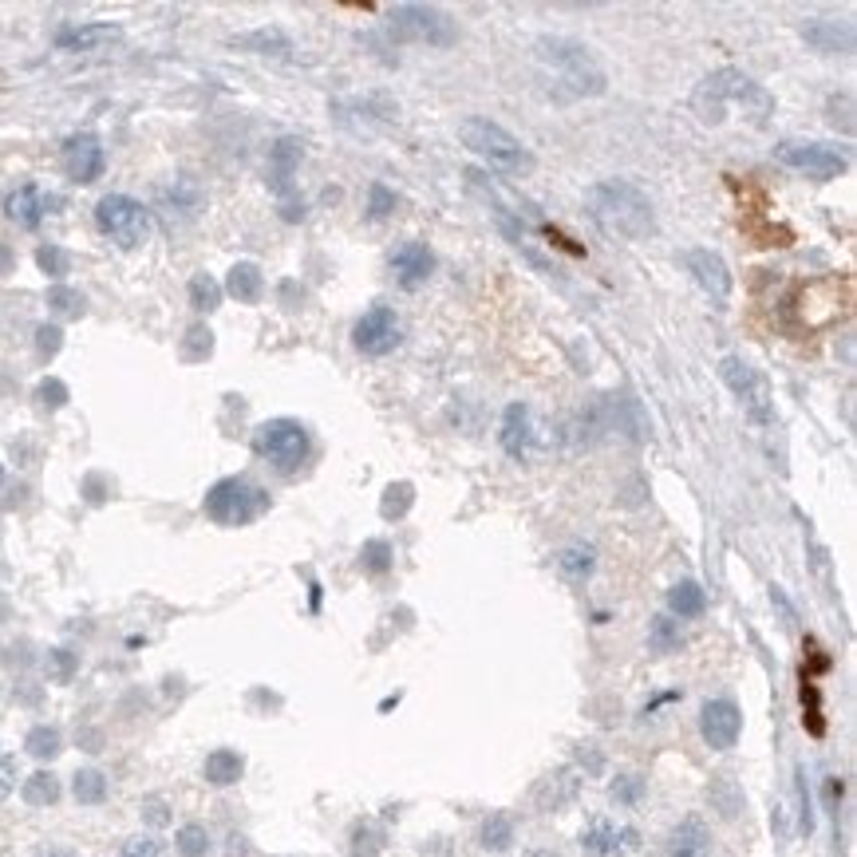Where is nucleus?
Returning <instances> with one entry per match:
<instances>
[{
	"label": "nucleus",
	"instance_id": "f3484780",
	"mask_svg": "<svg viewBox=\"0 0 857 857\" xmlns=\"http://www.w3.org/2000/svg\"><path fill=\"white\" fill-rule=\"evenodd\" d=\"M391 269H395V277H399L403 289H419L435 273V253L423 241H403L391 253Z\"/></svg>",
	"mask_w": 857,
	"mask_h": 857
},
{
	"label": "nucleus",
	"instance_id": "5701e85b",
	"mask_svg": "<svg viewBox=\"0 0 857 857\" xmlns=\"http://www.w3.org/2000/svg\"><path fill=\"white\" fill-rule=\"evenodd\" d=\"M202 775H206L210 786H234V782H241V775H245V759H241L237 751H230V747L210 751V759H206Z\"/></svg>",
	"mask_w": 857,
	"mask_h": 857
},
{
	"label": "nucleus",
	"instance_id": "5fc2aeb1",
	"mask_svg": "<svg viewBox=\"0 0 857 857\" xmlns=\"http://www.w3.org/2000/svg\"><path fill=\"white\" fill-rule=\"evenodd\" d=\"M0 486H4V467H0Z\"/></svg>",
	"mask_w": 857,
	"mask_h": 857
},
{
	"label": "nucleus",
	"instance_id": "3c124183",
	"mask_svg": "<svg viewBox=\"0 0 857 857\" xmlns=\"http://www.w3.org/2000/svg\"><path fill=\"white\" fill-rule=\"evenodd\" d=\"M12 265H16L12 249H8V245H0V277H4V273H12Z\"/></svg>",
	"mask_w": 857,
	"mask_h": 857
},
{
	"label": "nucleus",
	"instance_id": "603ef678",
	"mask_svg": "<svg viewBox=\"0 0 857 857\" xmlns=\"http://www.w3.org/2000/svg\"><path fill=\"white\" fill-rule=\"evenodd\" d=\"M36 857H79V854H72V850H44V854Z\"/></svg>",
	"mask_w": 857,
	"mask_h": 857
},
{
	"label": "nucleus",
	"instance_id": "72a5a7b5",
	"mask_svg": "<svg viewBox=\"0 0 857 857\" xmlns=\"http://www.w3.org/2000/svg\"><path fill=\"white\" fill-rule=\"evenodd\" d=\"M48 309L56 312V316L76 320V316H83V309H87V297H83L79 289H68V285H52V289H48Z\"/></svg>",
	"mask_w": 857,
	"mask_h": 857
},
{
	"label": "nucleus",
	"instance_id": "aec40b11",
	"mask_svg": "<svg viewBox=\"0 0 857 857\" xmlns=\"http://www.w3.org/2000/svg\"><path fill=\"white\" fill-rule=\"evenodd\" d=\"M530 435H534V419H530V407L526 403H510L506 415H502V427H498V443L510 459H522L530 451Z\"/></svg>",
	"mask_w": 857,
	"mask_h": 857
},
{
	"label": "nucleus",
	"instance_id": "864d4df0",
	"mask_svg": "<svg viewBox=\"0 0 857 857\" xmlns=\"http://www.w3.org/2000/svg\"><path fill=\"white\" fill-rule=\"evenodd\" d=\"M526 857H553L549 850H534V854H526Z\"/></svg>",
	"mask_w": 857,
	"mask_h": 857
},
{
	"label": "nucleus",
	"instance_id": "a19ab883",
	"mask_svg": "<svg viewBox=\"0 0 857 857\" xmlns=\"http://www.w3.org/2000/svg\"><path fill=\"white\" fill-rule=\"evenodd\" d=\"M76 672H79L76 652H68V648H52V652H48V676H52L56 684H68Z\"/></svg>",
	"mask_w": 857,
	"mask_h": 857
},
{
	"label": "nucleus",
	"instance_id": "dca6fc26",
	"mask_svg": "<svg viewBox=\"0 0 857 857\" xmlns=\"http://www.w3.org/2000/svg\"><path fill=\"white\" fill-rule=\"evenodd\" d=\"M56 206V198H48L40 186H16L8 198H4V214L20 226V230H36L40 222H44V214Z\"/></svg>",
	"mask_w": 857,
	"mask_h": 857
},
{
	"label": "nucleus",
	"instance_id": "79ce46f5",
	"mask_svg": "<svg viewBox=\"0 0 857 857\" xmlns=\"http://www.w3.org/2000/svg\"><path fill=\"white\" fill-rule=\"evenodd\" d=\"M36 265H40L48 277H68L72 257H68L60 245H40V249H36Z\"/></svg>",
	"mask_w": 857,
	"mask_h": 857
},
{
	"label": "nucleus",
	"instance_id": "8fccbe9b",
	"mask_svg": "<svg viewBox=\"0 0 857 857\" xmlns=\"http://www.w3.org/2000/svg\"><path fill=\"white\" fill-rule=\"evenodd\" d=\"M8 786H12V763H8L4 755H0V794H4Z\"/></svg>",
	"mask_w": 857,
	"mask_h": 857
},
{
	"label": "nucleus",
	"instance_id": "4468645a",
	"mask_svg": "<svg viewBox=\"0 0 857 857\" xmlns=\"http://www.w3.org/2000/svg\"><path fill=\"white\" fill-rule=\"evenodd\" d=\"M684 269L696 277V285L711 301L723 305L731 297V269H727V261L719 253H711V249H688L684 253Z\"/></svg>",
	"mask_w": 857,
	"mask_h": 857
},
{
	"label": "nucleus",
	"instance_id": "f257e3e1",
	"mask_svg": "<svg viewBox=\"0 0 857 857\" xmlns=\"http://www.w3.org/2000/svg\"><path fill=\"white\" fill-rule=\"evenodd\" d=\"M538 68H542V83L549 87V95H557V99H585V95L593 99V95H605V87H609L593 52L565 36L538 40Z\"/></svg>",
	"mask_w": 857,
	"mask_h": 857
},
{
	"label": "nucleus",
	"instance_id": "39448f33",
	"mask_svg": "<svg viewBox=\"0 0 857 857\" xmlns=\"http://www.w3.org/2000/svg\"><path fill=\"white\" fill-rule=\"evenodd\" d=\"M253 447H257V455H261L269 467L293 474V470H301L309 463L312 439H309V427L297 423V419H269V423L257 427Z\"/></svg>",
	"mask_w": 857,
	"mask_h": 857
},
{
	"label": "nucleus",
	"instance_id": "4be33fe9",
	"mask_svg": "<svg viewBox=\"0 0 857 857\" xmlns=\"http://www.w3.org/2000/svg\"><path fill=\"white\" fill-rule=\"evenodd\" d=\"M115 36H119V28H115V24H79V28H64V32L56 36V44H60V48H68V52H87V48L111 44Z\"/></svg>",
	"mask_w": 857,
	"mask_h": 857
},
{
	"label": "nucleus",
	"instance_id": "bb28decb",
	"mask_svg": "<svg viewBox=\"0 0 857 857\" xmlns=\"http://www.w3.org/2000/svg\"><path fill=\"white\" fill-rule=\"evenodd\" d=\"M411 506H415V486L411 482H391V486H384V498H380V518L384 522L407 518Z\"/></svg>",
	"mask_w": 857,
	"mask_h": 857
},
{
	"label": "nucleus",
	"instance_id": "7ed1b4c3",
	"mask_svg": "<svg viewBox=\"0 0 857 857\" xmlns=\"http://www.w3.org/2000/svg\"><path fill=\"white\" fill-rule=\"evenodd\" d=\"M692 103L703 115V123H723L727 107H743V115H751V123H767V115L775 111V99L755 79L735 72V68H723V72L703 79Z\"/></svg>",
	"mask_w": 857,
	"mask_h": 857
},
{
	"label": "nucleus",
	"instance_id": "9b49d317",
	"mask_svg": "<svg viewBox=\"0 0 857 857\" xmlns=\"http://www.w3.org/2000/svg\"><path fill=\"white\" fill-rule=\"evenodd\" d=\"M352 340H356V348H360L364 356H388V352H395L399 340H403V328H399L395 309H388V305H372V309L356 320Z\"/></svg>",
	"mask_w": 857,
	"mask_h": 857
},
{
	"label": "nucleus",
	"instance_id": "de8ad7c7",
	"mask_svg": "<svg viewBox=\"0 0 857 857\" xmlns=\"http://www.w3.org/2000/svg\"><path fill=\"white\" fill-rule=\"evenodd\" d=\"M162 854H166L162 842L151 838V834H139V838H131V842L119 850V857H162Z\"/></svg>",
	"mask_w": 857,
	"mask_h": 857
},
{
	"label": "nucleus",
	"instance_id": "a18cd8bd",
	"mask_svg": "<svg viewBox=\"0 0 857 857\" xmlns=\"http://www.w3.org/2000/svg\"><path fill=\"white\" fill-rule=\"evenodd\" d=\"M60 340H64L60 324H40V328H36V352H40L44 360H52V356L60 352Z\"/></svg>",
	"mask_w": 857,
	"mask_h": 857
},
{
	"label": "nucleus",
	"instance_id": "c85d7f7f",
	"mask_svg": "<svg viewBox=\"0 0 857 857\" xmlns=\"http://www.w3.org/2000/svg\"><path fill=\"white\" fill-rule=\"evenodd\" d=\"M24 802L28 806H56L60 802V779L52 775V771H36L32 779L24 782Z\"/></svg>",
	"mask_w": 857,
	"mask_h": 857
},
{
	"label": "nucleus",
	"instance_id": "0eeeda50",
	"mask_svg": "<svg viewBox=\"0 0 857 857\" xmlns=\"http://www.w3.org/2000/svg\"><path fill=\"white\" fill-rule=\"evenodd\" d=\"M391 36L411 40V44H431V48H451L459 40V24L435 8V4H399L388 16Z\"/></svg>",
	"mask_w": 857,
	"mask_h": 857
},
{
	"label": "nucleus",
	"instance_id": "f03ea898",
	"mask_svg": "<svg viewBox=\"0 0 857 857\" xmlns=\"http://www.w3.org/2000/svg\"><path fill=\"white\" fill-rule=\"evenodd\" d=\"M585 202H589L593 222H597L609 237L644 241V237L656 234V210H652L648 194H644L636 182H624V178L597 182V186L585 194Z\"/></svg>",
	"mask_w": 857,
	"mask_h": 857
},
{
	"label": "nucleus",
	"instance_id": "c756f323",
	"mask_svg": "<svg viewBox=\"0 0 857 857\" xmlns=\"http://www.w3.org/2000/svg\"><path fill=\"white\" fill-rule=\"evenodd\" d=\"M72 794H76V802H83V806H99L107 798V775L95 771V767H83V771H76V779H72Z\"/></svg>",
	"mask_w": 857,
	"mask_h": 857
},
{
	"label": "nucleus",
	"instance_id": "ddd939ff",
	"mask_svg": "<svg viewBox=\"0 0 857 857\" xmlns=\"http://www.w3.org/2000/svg\"><path fill=\"white\" fill-rule=\"evenodd\" d=\"M640 846V834L632 826H617L609 818H593L581 830V850L589 857H624Z\"/></svg>",
	"mask_w": 857,
	"mask_h": 857
},
{
	"label": "nucleus",
	"instance_id": "412c9836",
	"mask_svg": "<svg viewBox=\"0 0 857 857\" xmlns=\"http://www.w3.org/2000/svg\"><path fill=\"white\" fill-rule=\"evenodd\" d=\"M222 293H230L241 305H253V301H261V293H265V277H261V269H257L253 261H237L234 269L226 273V289H222Z\"/></svg>",
	"mask_w": 857,
	"mask_h": 857
},
{
	"label": "nucleus",
	"instance_id": "6ab92c4d",
	"mask_svg": "<svg viewBox=\"0 0 857 857\" xmlns=\"http://www.w3.org/2000/svg\"><path fill=\"white\" fill-rule=\"evenodd\" d=\"M707 850H711V830L700 814H688L680 826H672V834L664 842L668 857H707Z\"/></svg>",
	"mask_w": 857,
	"mask_h": 857
},
{
	"label": "nucleus",
	"instance_id": "c03bdc74",
	"mask_svg": "<svg viewBox=\"0 0 857 857\" xmlns=\"http://www.w3.org/2000/svg\"><path fill=\"white\" fill-rule=\"evenodd\" d=\"M613 802H621V806H636L640 798H644V779L640 775H621V779L613 782Z\"/></svg>",
	"mask_w": 857,
	"mask_h": 857
},
{
	"label": "nucleus",
	"instance_id": "7c9ffc66",
	"mask_svg": "<svg viewBox=\"0 0 857 857\" xmlns=\"http://www.w3.org/2000/svg\"><path fill=\"white\" fill-rule=\"evenodd\" d=\"M301 143L297 139H281L277 143V151H273V186L277 190H285L289 186V178H293V170H297V162H301Z\"/></svg>",
	"mask_w": 857,
	"mask_h": 857
},
{
	"label": "nucleus",
	"instance_id": "37998d69",
	"mask_svg": "<svg viewBox=\"0 0 857 857\" xmlns=\"http://www.w3.org/2000/svg\"><path fill=\"white\" fill-rule=\"evenodd\" d=\"M388 214H395V194H391L384 182H372V186H368V218H372V222H384Z\"/></svg>",
	"mask_w": 857,
	"mask_h": 857
},
{
	"label": "nucleus",
	"instance_id": "393cba45",
	"mask_svg": "<svg viewBox=\"0 0 857 857\" xmlns=\"http://www.w3.org/2000/svg\"><path fill=\"white\" fill-rule=\"evenodd\" d=\"M24 751H28L32 759H40V763L56 759V755L64 751V735H60V727H48V723L32 727V731H28V739H24Z\"/></svg>",
	"mask_w": 857,
	"mask_h": 857
},
{
	"label": "nucleus",
	"instance_id": "09e8293b",
	"mask_svg": "<svg viewBox=\"0 0 857 857\" xmlns=\"http://www.w3.org/2000/svg\"><path fill=\"white\" fill-rule=\"evenodd\" d=\"M143 818H147L151 826H166V822H170V810H166V802H158V798H151V802L143 806Z\"/></svg>",
	"mask_w": 857,
	"mask_h": 857
},
{
	"label": "nucleus",
	"instance_id": "a878e982",
	"mask_svg": "<svg viewBox=\"0 0 857 857\" xmlns=\"http://www.w3.org/2000/svg\"><path fill=\"white\" fill-rule=\"evenodd\" d=\"M478 842H482V850H490V854H506V850L514 846V822H510L506 814H490V818L482 822V830H478Z\"/></svg>",
	"mask_w": 857,
	"mask_h": 857
},
{
	"label": "nucleus",
	"instance_id": "9d476101",
	"mask_svg": "<svg viewBox=\"0 0 857 857\" xmlns=\"http://www.w3.org/2000/svg\"><path fill=\"white\" fill-rule=\"evenodd\" d=\"M775 158L782 166L814 178V182H830L846 170V155L838 147H826V143H798V139H786L775 147Z\"/></svg>",
	"mask_w": 857,
	"mask_h": 857
},
{
	"label": "nucleus",
	"instance_id": "2f4dec72",
	"mask_svg": "<svg viewBox=\"0 0 857 857\" xmlns=\"http://www.w3.org/2000/svg\"><path fill=\"white\" fill-rule=\"evenodd\" d=\"M190 305L198 312H214L222 305V285L210 277V273H198L190 277Z\"/></svg>",
	"mask_w": 857,
	"mask_h": 857
},
{
	"label": "nucleus",
	"instance_id": "473e14b6",
	"mask_svg": "<svg viewBox=\"0 0 857 857\" xmlns=\"http://www.w3.org/2000/svg\"><path fill=\"white\" fill-rule=\"evenodd\" d=\"M174 850L182 857H206L210 854V834H206V826L186 822V826L174 834Z\"/></svg>",
	"mask_w": 857,
	"mask_h": 857
},
{
	"label": "nucleus",
	"instance_id": "20e7f679",
	"mask_svg": "<svg viewBox=\"0 0 857 857\" xmlns=\"http://www.w3.org/2000/svg\"><path fill=\"white\" fill-rule=\"evenodd\" d=\"M459 139H463V147L474 151L478 158H486L494 170H502V174H514V178H526V174H534V155H530V147L522 143V139H514L502 123H494V119H486V115H470L459 123Z\"/></svg>",
	"mask_w": 857,
	"mask_h": 857
},
{
	"label": "nucleus",
	"instance_id": "f704fd0d",
	"mask_svg": "<svg viewBox=\"0 0 857 857\" xmlns=\"http://www.w3.org/2000/svg\"><path fill=\"white\" fill-rule=\"evenodd\" d=\"M162 198H166V206H174V210H178V214H186V218H190V214L202 206V194H198V186H194V182H186V178H178V182H174V186H170Z\"/></svg>",
	"mask_w": 857,
	"mask_h": 857
},
{
	"label": "nucleus",
	"instance_id": "f8f14e48",
	"mask_svg": "<svg viewBox=\"0 0 857 857\" xmlns=\"http://www.w3.org/2000/svg\"><path fill=\"white\" fill-rule=\"evenodd\" d=\"M700 731H703V743L711 751H731L743 735V711L739 703L719 696V700H707L700 711Z\"/></svg>",
	"mask_w": 857,
	"mask_h": 857
},
{
	"label": "nucleus",
	"instance_id": "49530a36",
	"mask_svg": "<svg viewBox=\"0 0 857 857\" xmlns=\"http://www.w3.org/2000/svg\"><path fill=\"white\" fill-rule=\"evenodd\" d=\"M36 399H40V403H44L48 411H60V407L68 403V388H64L60 380H52V376H48V380H40V388H36Z\"/></svg>",
	"mask_w": 857,
	"mask_h": 857
},
{
	"label": "nucleus",
	"instance_id": "b1692460",
	"mask_svg": "<svg viewBox=\"0 0 857 857\" xmlns=\"http://www.w3.org/2000/svg\"><path fill=\"white\" fill-rule=\"evenodd\" d=\"M668 609H672V617H680V621H696L707 613V593H703L696 581H680V585H672V593H668Z\"/></svg>",
	"mask_w": 857,
	"mask_h": 857
},
{
	"label": "nucleus",
	"instance_id": "423d86ee",
	"mask_svg": "<svg viewBox=\"0 0 857 857\" xmlns=\"http://www.w3.org/2000/svg\"><path fill=\"white\" fill-rule=\"evenodd\" d=\"M269 510V494L249 478H222L206 494V514L218 526H249Z\"/></svg>",
	"mask_w": 857,
	"mask_h": 857
},
{
	"label": "nucleus",
	"instance_id": "cd10ccee",
	"mask_svg": "<svg viewBox=\"0 0 857 857\" xmlns=\"http://www.w3.org/2000/svg\"><path fill=\"white\" fill-rule=\"evenodd\" d=\"M557 569L565 573V577H573V581H581V577H589L593 569H597V549L593 546H569L557 553Z\"/></svg>",
	"mask_w": 857,
	"mask_h": 857
},
{
	"label": "nucleus",
	"instance_id": "ea45409f",
	"mask_svg": "<svg viewBox=\"0 0 857 857\" xmlns=\"http://www.w3.org/2000/svg\"><path fill=\"white\" fill-rule=\"evenodd\" d=\"M214 352V332L206 328V324H194L190 332H186V344H182V356L186 360H206Z\"/></svg>",
	"mask_w": 857,
	"mask_h": 857
},
{
	"label": "nucleus",
	"instance_id": "a211bd4d",
	"mask_svg": "<svg viewBox=\"0 0 857 857\" xmlns=\"http://www.w3.org/2000/svg\"><path fill=\"white\" fill-rule=\"evenodd\" d=\"M802 36L810 48H818L826 56H850L854 52V24H846V20H806Z\"/></svg>",
	"mask_w": 857,
	"mask_h": 857
},
{
	"label": "nucleus",
	"instance_id": "2eb2a0df",
	"mask_svg": "<svg viewBox=\"0 0 857 857\" xmlns=\"http://www.w3.org/2000/svg\"><path fill=\"white\" fill-rule=\"evenodd\" d=\"M103 166H107V155H103V143L95 135L83 131V135H72L64 143V170H68L72 182H79V186L95 182L103 174Z\"/></svg>",
	"mask_w": 857,
	"mask_h": 857
},
{
	"label": "nucleus",
	"instance_id": "e433bc0d",
	"mask_svg": "<svg viewBox=\"0 0 857 857\" xmlns=\"http://www.w3.org/2000/svg\"><path fill=\"white\" fill-rule=\"evenodd\" d=\"M648 648L652 652H676L680 648V624H672V617H656L648 628Z\"/></svg>",
	"mask_w": 857,
	"mask_h": 857
},
{
	"label": "nucleus",
	"instance_id": "6e6552de",
	"mask_svg": "<svg viewBox=\"0 0 857 857\" xmlns=\"http://www.w3.org/2000/svg\"><path fill=\"white\" fill-rule=\"evenodd\" d=\"M95 226L119 249H139L151 237V210L143 202L127 198V194H107L95 206Z\"/></svg>",
	"mask_w": 857,
	"mask_h": 857
},
{
	"label": "nucleus",
	"instance_id": "58836bf2",
	"mask_svg": "<svg viewBox=\"0 0 857 857\" xmlns=\"http://www.w3.org/2000/svg\"><path fill=\"white\" fill-rule=\"evenodd\" d=\"M380 850H384V830L380 826L364 822V826L352 830V854L356 857H376Z\"/></svg>",
	"mask_w": 857,
	"mask_h": 857
},
{
	"label": "nucleus",
	"instance_id": "c9c22d12",
	"mask_svg": "<svg viewBox=\"0 0 857 857\" xmlns=\"http://www.w3.org/2000/svg\"><path fill=\"white\" fill-rule=\"evenodd\" d=\"M360 565H364V573H372V577H384L391 569V546L384 538H372V542H364L360 549Z\"/></svg>",
	"mask_w": 857,
	"mask_h": 857
},
{
	"label": "nucleus",
	"instance_id": "4c0bfd02",
	"mask_svg": "<svg viewBox=\"0 0 857 857\" xmlns=\"http://www.w3.org/2000/svg\"><path fill=\"white\" fill-rule=\"evenodd\" d=\"M237 44H241V48H257V52H265V56H289V52H293V44H289L281 32H253V36H241Z\"/></svg>",
	"mask_w": 857,
	"mask_h": 857
},
{
	"label": "nucleus",
	"instance_id": "1a4fd4ad",
	"mask_svg": "<svg viewBox=\"0 0 857 857\" xmlns=\"http://www.w3.org/2000/svg\"><path fill=\"white\" fill-rule=\"evenodd\" d=\"M719 376H723L727 388L735 391V399L747 407L751 423L771 419V384L755 364H747L743 356H727V360H719Z\"/></svg>",
	"mask_w": 857,
	"mask_h": 857
}]
</instances>
